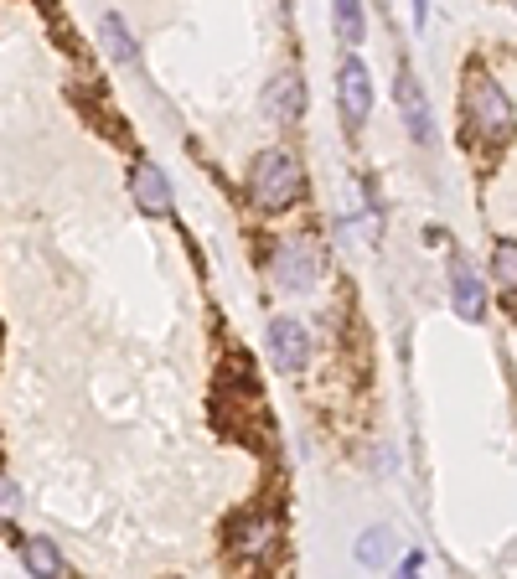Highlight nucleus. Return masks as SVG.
I'll list each match as a JSON object with an SVG mask.
<instances>
[{"instance_id":"nucleus-18","label":"nucleus","mask_w":517,"mask_h":579,"mask_svg":"<svg viewBox=\"0 0 517 579\" xmlns=\"http://www.w3.org/2000/svg\"><path fill=\"white\" fill-rule=\"evenodd\" d=\"M414 26H424V0H414Z\"/></svg>"},{"instance_id":"nucleus-17","label":"nucleus","mask_w":517,"mask_h":579,"mask_svg":"<svg viewBox=\"0 0 517 579\" xmlns=\"http://www.w3.org/2000/svg\"><path fill=\"white\" fill-rule=\"evenodd\" d=\"M419 564H424V554H419V548H414V554H404V564H399V569H404V574H414Z\"/></svg>"},{"instance_id":"nucleus-9","label":"nucleus","mask_w":517,"mask_h":579,"mask_svg":"<svg viewBox=\"0 0 517 579\" xmlns=\"http://www.w3.org/2000/svg\"><path fill=\"white\" fill-rule=\"evenodd\" d=\"M399 109H404L409 135H414L419 145H430V140H435V125H430V99H424V88H419V78H414L409 68L399 73Z\"/></svg>"},{"instance_id":"nucleus-2","label":"nucleus","mask_w":517,"mask_h":579,"mask_svg":"<svg viewBox=\"0 0 517 579\" xmlns=\"http://www.w3.org/2000/svg\"><path fill=\"white\" fill-rule=\"evenodd\" d=\"M466 119H471V130L481 140H492V145H502L512 135V99H507V88L497 78H486L481 68L466 78Z\"/></svg>"},{"instance_id":"nucleus-14","label":"nucleus","mask_w":517,"mask_h":579,"mask_svg":"<svg viewBox=\"0 0 517 579\" xmlns=\"http://www.w3.org/2000/svg\"><path fill=\"white\" fill-rule=\"evenodd\" d=\"M388 554H393V538H388L383 528H373V533L357 538V559H362V564H388Z\"/></svg>"},{"instance_id":"nucleus-7","label":"nucleus","mask_w":517,"mask_h":579,"mask_svg":"<svg viewBox=\"0 0 517 579\" xmlns=\"http://www.w3.org/2000/svg\"><path fill=\"white\" fill-rule=\"evenodd\" d=\"M300 114H306V78L290 68V73H280L275 83L264 88V119H275V125H295Z\"/></svg>"},{"instance_id":"nucleus-8","label":"nucleus","mask_w":517,"mask_h":579,"mask_svg":"<svg viewBox=\"0 0 517 579\" xmlns=\"http://www.w3.org/2000/svg\"><path fill=\"white\" fill-rule=\"evenodd\" d=\"M130 197L140 202V212H150V218H166L171 212V181L161 166H150V161H135L130 166Z\"/></svg>"},{"instance_id":"nucleus-13","label":"nucleus","mask_w":517,"mask_h":579,"mask_svg":"<svg viewBox=\"0 0 517 579\" xmlns=\"http://www.w3.org/2000/svg\"><path fill=\"white\" fill-rule=\"evenodd\" d=\"M337 6V37L347 47H357L362 37H368V21H362V0H331Z\"/></svg>"},{"instance_id":"nucleus-10","label":"nucleus","mask_w":517,"mask_h":579,"mask_svg":"<svg viewBox=\"0 0 517 579\" xmlns=\"http://www.w3.org/2000/svg\"><path fill=\"white\" fill-rule=\"evenodd\" d=\"M280 543V528H275V517H243V523L233 528V548L243 559H264L269 548Z\"/></svg>"},{"instance_id":"nucleus-3","label":"nucleus","mask_w":517,"mask_h":579,"mask_svg":"<svg viewBox=\"0 0 517 579\" xmlns=\"http://www.w3.org/2000/svg\"><path fill=\"white\" fill-rule=\"evenodd\" d=\"M321 269H326V259L316 249V238H285L275 249V285H285V290H316Z\"/></svg>"},{"instance_id":"nucleus-16","label":"nucleus","mask_w":517,"mask_h":579,"mask_svg":"<svg viewBox=\"0 0 517 579\" xmlns=\"http://www.w3.org/2000/svg\"><path fill=\"white\" fill-rule=\"evenodd\" d=\"M16 507H21L16 486H11V481H0V517H16Z\"/></svg>"},{"instance_id":"nucleus-1","label":"nucleus","mask_w":517,"mask_h":579,"mask_svg":"<svg viewBox=\"0 0 517 579\" xmlns=\"http://www.w3.org/2000/svg\"><path fill=\"white\" fill-rule=\"evenodd\" d=\"M249 192H254V202L264 212L295 207L300 197H306V171H300V156H295V150H285V145L264 150V156L254 161V171H249Z\"/></svg>"},{"instance_id":"nucleus-15","label":"nucleus","mask_w":517,"mask_h":579,"mask_svg":"<svg viewBox=\"0 0 517 579\" xmlns=\"http://www.w3.org/2000/svg\"><path fill=\"white\" fill-rule=\"evenodd\" d=\"M492 269H497V290L502 295H512V285H517V249L502 238L497 243V254H492Z\"/></svg>"},{"instance_id":"nucleus-4","label":"nucleus","mask_w":517,"mask_h":579,"mask_svg":"<svg viewBox=\"0 0 517 579\" xmlns=\"http://www.w3.org/2000/svg\"><path fill=\"white\" fill-rule=\"evenodd\" d=\"M337 99H342V119H347V130L357 135L362 125H368V114H373V73H368V63L347 57L342 73H337Z\"/></svg>"},{"instance_id":"nucleus-12","label":"nucleus","mask_w":517,"mask_h":579,"mask_svg":"<svg viewBox=\"0 0 517 579\" xmlns=\"http://www.w3.org/2000/svg\"><path fill=\"white\" fill-rule=\"evenodd\" d=\"M99 32H104V47H109V57H114V63H140V52H135V37H130V26H125V16H104V26H99Z\"/></svg>"},{"instance_id":"nucleus-11","label":"nucleus","mask_w":517,"mask_h":579,"mask_svg":"<svg viewBox=\"0 0 517 579\" xmlns=\"http://www.w3.org/2000/svg\"><path fill=\"white\" fill-rule=\"evenodd\" d=\"M21 564L32 569V574H52V579H57V574H68V559L57 554L47 538H26V543H21Z\"/></svg>"},{"instance_id":"nucleus-6","label":"nucleus","mask_w":517,"mask_h":579,"mask_svg":"<svg viewBox=\"0 0 517 579\" xmlns=\"http://www.w3.org/2000/svg\"><path fill=\"white\" fill-rule=\"evenodd\" d=\"M450 306H455V316H466V321L486 316V285H481V274L471 269L466 254H450Z\"/></svg>"},{"instance_id":"nucleus-5","label":"nucleus","mask_w":517,"mask_h":579,"mask_svg":"<svg viewBox=\"0 0 517 579\" xmlns=\"http://www.w3.org/2000/svg\"><path fill=\"white\" fill-rule=\"evenodd\" d=\"M269 357H275V368L285 373H300L311 362V337H306V326L290 321V316H275L269 321Z\"/></svg>"}]
</instances>
